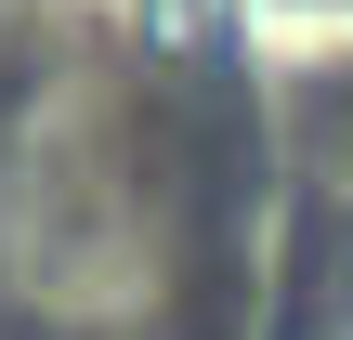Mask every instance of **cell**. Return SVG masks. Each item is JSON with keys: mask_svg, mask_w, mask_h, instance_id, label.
Wrapping results in <instances>:
<instances>
[{"mask_svg": "<svg viewBox=\"0 0 353 340\" xmlns=\"http://www.w3.org/2000/svg\"><path fill=\"white\" fill-rule=\"evenodd\" d=\"M301 340H353V301H327V314H314V328H301Z\"/></svg>", "mask_w": 353, "mask_h": 340, "instance_id": "obj_1", "label": "cell"}]
</instances>
